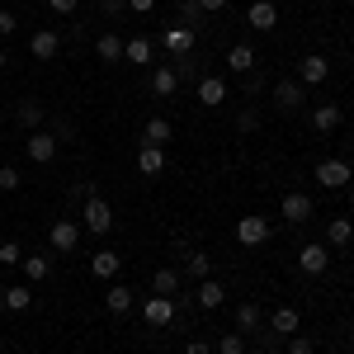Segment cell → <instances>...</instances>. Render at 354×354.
<instances>
[{
	"label": "cell",
	"instance_id": "obj_1",
	"mask_svg": "<svg viewBox=\"0 0 354 354\" xmlns=\"http://www.w3.org/2000/svg\"><path fill=\"white\" fill-rule=\"evenodd\" d=\"M81 227H85V232H95V236H109V232H113V208L100 198V194H95V198H85Z\"/></svg>",
	"mask_w": 354,
	"mask_h": 354
},
{
	"label": "cell",
	"instance_id": "obj_2",
	"mask_svg": "<svg viewBox=\"0 0 354 354\" xmlns=\"http://www.w3.org/2000/svg\"><path fill=\"white\" fill-rule=\"evenodd\" d=\"M350 180H354V165L340 161V156H326V161L317 165V185L322 189H345Z\"/></svg>",
	"mask_w": 354,
	"mask_h": 354
},
{
	"label": "cell",
	"instance_id": "obj_3",
	"mask_svg": "<svg viewBox=\"0 0 354 354\" xmlns=\"http://www.w3.org/2000/svg\"><path fill=\"white\" fill-rule=\"evenodd\" d=\"M298 270L312 274V279H317V274H326V270H330V245H326V241H307V245L298 250Z\"/></svg>",
	"mask_w": 354,
	"mask_h": 354
},
{
	"label": "cell",
	"instance_id": "obj_4",
	"mask_svg": "<svg viewBox=\"0 0 354 354\" xmlns=\"http://www.w3.org/2000/svg\"><path fill=\"white\" fill-rule=\"evenodd\" d=\"M24 151H28V161H33V165H53L57 161V137L38 128V133H28Z\"/></svg>",
	"mask_w": 354,
	"mask_h": 354
},
{
	"label": "cell",
	"instance_id": "obj_5",
	"mask_svg": "<svg viewBox=\"0 0 354 354\" xmlns=\"http://www.w3.org/2000/svg\"><path fill=\"white\" fill-rule=\"evenodd\" d=\"M142 322H147V326H170V322H175V298L151 293V298L142 302Z\"/></svg>",
	"mask_w": 354,
	"mask_h": 354
},
{
	"label": "cell",
	"instance_id": "obj_6",
	"mask_svg": "<svg viewBox=\"0 0 354 354\" xmlns=\"http://www.w3.org/2000/svg\"><path fill=\"white\" fill-rule=\"evenodd\" d=\"M48 241H53V250H57V255H71V250H76V241H81V222H71V218L53 222Z\"/></svg>",
	"mask_w": 354,
	"mask_h": 354
},
{
	"label": "cell",
	"instance_id": "obj_7",
	"mask_svg": "<svg viewBox=\"0 0 354 354\" xmlns=\"http://www.w3.org/2000/svg\"><path fill=\"white\" fill-rule=\"evenodd\" d=\"M28 53H33V62H53V57L62 53V33H57V28H38V33L28 38Z\"/></svg>",
	"mask_w": 354,
	"mask_h": 354
},
{
	"label": "cell",
	"instance_id": "obj_8",
	"mask_svg": "<svg viewBox=\"0 0 354 354\" xmlns=\"http://www.w3.org/2000/svg\"><path fill=\"white\" fill-rule=\"evenodd\" d=\"M326 76H330V62H326L322 53H307V57L298 62V81H302V85H322Z\"/></svg>",
	"mask_w": 354,
	"mask_h": 354
},
{
	"label": "cell",
	"instance_id": "obj_9",
	"mask_svg": "<svg viewBox=\"0 0 354 354\" xmlns=\"http://www.w3.org/2000/svg\"><path fill=\"white\" fill-rule=\"evenodd\" d=\"M270 232H274V227L265 218H241V222H236V241H241V245H265V241H270Z\"/></svg>",
	"mask_w": 354,
	"mask_h": 354
},
{
	"label": "cell",
	"instance_id": "obj_10",
	"mask_svg": "<svg viewBox=\"0 0 354 354\" xmlns=\"http://www.w3.org/2000/svg\"><path fill=\"white\" fill-rule=\"evenodd\" d=\"M274 109L298 113L302 109V81H279L274 85Z\"/></svg>",
	"mask_w": 354,
	"mask_h": 354
},
{
	"label": "cell",
	"instance_id": "obj_11",
	"mask_svg": "<svg viewBox=\"0 0 354 354\" xmlns=\"http://www.w3.org/2000/svg\"><path fill=\"white\" fill-rule=\"evenodd\" d=\"M161 43H165V48H170L175 57H189V53H194V28H185V24H170V28L161 33Z\"/></svg>",
	"mask_w": 354,
	"mask_h": 354
},
{
	"label": "cell",
	"instance_id": "obj_12",
	"mask_svg": "<svg viewBox=\"0 0 354 354\" xmlns=\"http://www.w3.org/2000/svg\"><path fill=\"white\" fill-rule=\"evenodd\" d=\"M340 123H345V109H340V104H330V100L312 109V128H317V133H335Z\"/></svg>",
	"mask_w": 354,
	"mask_h": 354
},
{
	"label": "cell",
	"instance_id": "obj_13",
	"mask_svg": "<svg viewBox=\"0 0 354 354\" xmlns=\"http://www.w3.org/2000/svg\"><path fill=\"white\" fill-rule=\"evenodd\" d=\"M137 170H142L147 180H156V175L165 170V147H147V142H142V151H137Z\"/></svg>",
	"mask_w": 354,
	"mask_h": 354
},
{
	"label": "cell",
	"instance_id": "obj_14",
	"mask_svg": "<svg viewBox=\"0 0 354 354\" xmlns=\"http://www.w3.org/2000/svg\"><path fill=\"white\" fill-rule=\"evenodd\" d=\"M283 218L293 222V227H302V222L312 218V198H307V194H283Z\"/></svg>",
	"mask_w": 354,
	"mask_h": 354
},
{
	"label": "cell",
	"instance_id": "obj_15",
	"mask_svg": "<svg viewBox=\"0 0 354 354\" xmlns=\"http://www.w3.org/2000/svg\"><path fill=\"white\" fill-rule=\"evenodd\" d=\"M118 270H123V255H113V250H95L90 255V274L95 279H118Z\"/></svg>",
	"mask_w": 354,
	"mask_h": 354
},
{
	"label": "cell",
	"instance_id": "obj_16",
	"mask_svg": "<svg viewBox=\"0 0 354 354\" xmlns=\"http://www.w3.org/2000/svg\"><path fill=\"white\" fill-rule=\"evenodd\" d=\"M180 90V76H175V66H151V95L156 100H170Z\"/></svg>",
	"mask_w": 354,
	"mask_h": 354
},
{
	"label": "cell",
	"instance_id": "obj_17",
	"mask_svg": "<svg viewBox=\"0 0 354 354\" xmlns=\"http://www.w3.org/2000/svg\"><path fill=\"white\" fill-rule=\"evenodd\" d=\"M245 19H250V28H265V33H270V28L279 24V10H274V0H255V5L245 10Z\"/></svg>",
	"mask_w": 354,
	"mask_h": 354
},
{
	"label": "cell",
	"instance_id": "obj_18",
	"mask_svg": "<svg viewBox=\"0 0 354 354\" xmlns=\"http://www.w3.org/2000/svg\"><path fill=\"white\" fill-rule=\"evenodd\" d=\"M298 326H302L298 307H279V312L270 317V330H274V335H283V340H288V335H298Z\"/></svg>",
	"mask_w": 354,
	"mask_h": 354
},
{
	"label": "cell",
	"instance_id": "obj_19",
	"mask_svg": "<svg viewBox=\"0 0 354 354\" xmlns=\"http://www.w3.org/2000/svg\"><path fill=\"white\" fill-rule=\"evenodd\" d=\"M227 71H236V76H250V71H255V48H250V43H236V48L227 53Z\"/></svg>",
	"mask_w": 354,
	"mask_h": 354
},
{
	"label": "cell",
	"instance_id": "obj_20",
	"mask_svg": "<svg viewBox=\"0 0 354 354\" xmlns=\"http://www.w3.org/2000/svg\"><path fill=\"white\" fill-rule=\"evenodd\" d=\"M15 118L24 123L28 133H38V128H43V118H48V109H43L38 100H19V104H15Z\"/></svg>",
	"mask_w": 354,
	"mask_h": 354
},
{
	"label": "cell",
	"instance_id": "obj_21",
	"mask_svg": "<svg viewBox=\"0 0 354 354\" xmlns=\"http://www.w3.org/2000/svg\"><path fill=\"white\" fill-rule=\"evenodd\" d=\"M222 302H227V288H222L218 279H198V307H208V312H218Z\"/></svg>",
	"mask_w": 354,
	"mask_h": 354
},
{
	"label": "cell",
	"instance_id": "obj_22",
	"mask_svg": "<svg viewBox=\"0 0 354 354\" xmlns=\"http://www.w3.org/2000/svg\"><path fill=\"white\" fill-rule=\"evenodd\" d=\"M350 241H354V222H350V218H330V222H326V245L345 250Z\"/></svg>",
	"mask_w": 354,
	"mask_h": 354
},
{
	"label": "cell",
	"instance_id": "obj_23",
	"mask_svg": "<svg viewBox=\"0 0 354 354\" xmlns=\"http://www.w3.org/2000/svg\"><path fill=\"white\" fill-rule=\"evenodd\" d=\"M222 100H227V81H222V76H203V81H198V104L213 109V104H222Z\"/></svg>",
	"mask_w": 354,
	"mask_h": 354
},
{
	"label": "cell",
	"instance_id": "obj_24",
	"mask_svg": "<svg viewBox=\"0 0 354 354\" xmlns=\"http://www.w3.org/2000/svg\"><path fill=\"white\" fill-rule=\"evenodd\" d=\"M104 307H109L113 317H128V312H133V288H123V283H109V293H104Z\"/></svg>",
	"mask_w": 354,
	"mask_h": 354
},
{
	"label": "cell",
	"instance_id": "obj_25",
	"mask_svg": "<svg viewBox=\"0 0 354 354\" xmlns=\"http://www.w3.org/2000/svg\"><path fill=\"white\" fill-rule=\"evenodd\" d=\"M95 53H100V62H123V38H118V33H100V38H95Z\"/></svg>",
	"mask_w": 354,
	"mask_h": 354
},
{
	"label": "cell",
	"instance_id": "obj_26",
	"mask_svg": "<svg viewBox=\"0 0 354 354\" xmlns=\"http://www.w3.org/2000/svg\"><path fill=\"white\" fill-rule=\"evenodd\" d=\"M123 57H128L133 66H151V38H142V33L128 38V43H123Z\"/></svg>",
	"mask_w": 354,
	"mask_h": 354
},
{
	"label": "cell",
	"instance_id": "obj_27",
	"mask_svg": "<svg viewBox=\"0 0 354 354\" xmlns=\"http://www.w3.org/2000/svg\"><path fill=\"white\" fill-rule=\"evenodd\" d=\"M5 307H10V312H28V307H33V288H28V283H10V288H5Z\"/></svg>",
	"mask_w": 354,
	"mask_h": 354
},
{
	"label": "cell",
	"instance_id": "obj_28",
	"mask_svg": "<svg viewBox=\"0 0 354 354\" xmlns=\"http://www.w3.org/2000/svg\"><path fill=\"white\" fill-rule=\"evenodd\" d=\"M265 326V312H260V307H255V302H241V307H236V330H260Z\"/></svg>",
	"mask_w": 354,
	"mask_h": 354
},
{
	"label": "cell",
	"instance_id": "obj_29",
	"mask_svg": "<svg viewBox=\"0 0 354 354\" xmlns=\"http://www.w3.org/2000/svg\"><path fill=\"white\" fill-rule=\"evenodd\" d=\"M48 274H53V260H48V255H24V279L28 283H43Z\"/></svg>",
	"mask_w": 354,
	"mask_h": 354
},
{
	"label": "cell",
	"instance_id": "obj_30",
	"mask_svg": "<svg viewBox=\"0 0 354 354\" xmlns=\"http://www.w3.org/2000/svg\"><path fill=\"white\" fill-rule=\"evenodd\" d=\"M151 293L175 298V293H180V270H156V279H151Z\"/></svg>",
	"mask_w": 354,
	"mask_h": 354
},
{
	"label": "cell",
	"instance_id": "obj_31",
	"mask_svg": "<svg viewBox=\"0 0 354 354\" xmlns=\"http://www.w3.org/2000/svg\"><path fill=\"white\" fill-rule=\"evenodd\" d=\"M142 142H147V147H165V142H170V123H165V118H147Z\"/></svg>",
	"mask_w": 354,
	"mask_h": 354
},
{
	"label": "cell",
	"instance_id": "obj_32",
	"mask_svg": "<svg viewBox=\"0 0 354 354\" xmlns=\"http://www.w3.org/2000/svg\"><path fill=\"white\" fill-rule=\"evenodd\" d=\"M185 270H189V279H213V260L203 250H189L185 255Z\"/></svg>",
	"mask_w": 354,
	"mask_h": 354
},
{
	"label": "cell",
	"instance_id": "obj_33",
	"mask_svg": "<svg viewBox=\"0 0 354 354\" xmlns=\"http://www.w3.org/2000/svg\"><path fill=\"white\" fill-rule=\"evenodd\" d=\"M180 24L198 33V24H203V5L198 0H180Z\"/></svg>",
	"mask_w": 354,
	"mask_h": 354
},
{
	"label": "cell",
	"instance_id": "obj_34",
	"mask_svg": "<svg viewBox=\"0 0 354 354\" xmlns=\"http://www.w3.org/2000/svg\"><path fill=\"white\" fill-rule=\"evenodd\" d=\"M218 354H245V335L241 330H227V335L218 340Z\"/></svg>",
	"mask_w": 354,
	"mask_h": 354
},
{
	"label": "cell",
	"instance_id": "obj_35",
	"mask_svg": "<svg viewBox=\"0 0 354 354\" xmlns=\"http://www.w3.org/2000/svg\"><path fill=\"white\" fill-rule=\"evenodd\" d=\"M283 345H288V354H317V340L312 335H288Z\"/></svg>",
	"mask_w": 354,
	"mask_h": 354
},
{
	"label": "cell",
	"instance_id": "obj_36",
	"mask_svg": "<svg viewBox=\"0 0 354 354\" xmlns=\"http://www.w3.org/2000/svg\"><path fill=\"white\" fill-rule=\"evenodd\" d=\"M0 265H24V250H19V241H0Z\"/></svg>",
	"mask_w": 354,
	"mask_h": 354
},
{
	"label": "cell",
	"instance_id": "obj_37",
	"mask_svg": "<svg viewBox=\"0 0 354 354\" xmlns=\"http://www.w3.org/2000/svg\"><path fill=\"white\" fill-rule=\"evenodd\" d=\"M0 189H5V194L19 189V170H15V165H0Z\"/></svg>",
	"mask_w": 354,
	"mask_h": 354
},
{
	"label": "cell",
	"instance_id": "obj_38",
	"mask_svg": "<svg viewBox=\"0 0 354 354\" xmlns=\"http://www.w3.org/2000/svg\"><path fill=\"white\" fill-rule=\"evenodd\" d=\"M236 128H241V133H255V128H260V113H255V109H241V113H236Z\"/></svg>",
	"mask_w": 354,
	"mask_h": 354
},
{
	"label": "cell",
	"instance_id": "obj_39",
	"mask_svg": "<svg viewBox=\"0 0 354 354\" xmlns=\"http://www.w3.org/2000/svg\"><path fill=\"white\" fill-rule=\"evenodd\" d=\"M71 198H95V180H76V185H71Z\"/></svg>",
	"mask_w": 354,
	"mask_h": 354
},
{
	"label": "cell",
	"instance_id": "obj_40",
	"mask_svg": "<svg viewBox=\"0 0 354 354\" xmlns=\"http://www.w3.org/2000/svg\"><path fill=\"white\" fill-rule=\"evenodd\" d=\"M19 28V19H15V10H0V38H10Z\"/></svg>",
	"mask_w": 354,
	"mask_h": 354
},
{
	"label": "cell",
	"instance_id": "obj_41",
	"mask_svg": "<svg viewBox=\"0 0 354 354\" xmlns=\"http://www.w3.org/2000/svg\"><path fill=\"white\" fill-rule=\"evenodd\" d=\"M53 137H57V142H71V123H66V118H57V128H53Z\"/></svg>",
	"mask_w": 354,
	"mask_h": 354
},
{
	"label": "cell",
	"instance_id": "obj_42",
	"mask_svg": "<svg viewBox=\"0 0 354 354\" xmlns=\"http://www.w3.org/2000/svg\"><path fill=\"white\" fill-rule=\"evenodd\" d=\"M48 5H53L57 15H76V0H48Z\"/></svg>",
	"mask_w": 354,
	"mask_h": 354
},
{
	"label": "cell",
	"instance_id": "obj_43",
	"mask_svg": "<svg viewBox=\"0 0 354 354\" xmlns=\"http://www.w3.org/2000/svg\"><path fill=\"white\" fill-rule=\"evenodd\" d=\"M123 10H128V0H104V15H113V19H118Z\"/></svg>",
	"mask_w": 354,
	"mask_h": 354
},
{
	"label": "cell",
	"instance_id": "obj_44",
	"mask_svg": "<svg viewBox=\"0 0 354 354\" xmlns=\"http://www.w3.org/2000/svg\"><path fill=\"white\" fill-rule=\"evenodd\" d=\"M151 5H156V0H128V10H133V15H151Z\"/></svg>",
	"mask_w": 354,
	"mask_h": 354
},
{
	"label": "cell",
	"instance_id": "obj_45",
	"mask_svg": "<svg viewBox=\"0 0 354 354\" xmlns=\"http://www.w3.org/2000/svg\"><path fill=\"white\" fill-rule=\"evenodd\" d=\"M203 5V15H218V10H227V0H198Z\"/></svg>",
	"mask_w": 354,
	"mask_h": 354
},
{
	"label": "cell",
	"instance_id": "obj_46",
	"mask_svg": "<svg viewBox=\"0 0 354 354\" xmlns=\"http://www.w3.org/2000/svg\"><path fill=\"white\" fill-rule=\"evenodd\" d=\"M185 354H208V340H189V345H185Z\"/></svg>",
	"mask_w": 354,
	"mask_h": 354
},
{
	"label": "cell",
	"instance_id": "obj_47",
	"mask_svg": "<svg viewBox=\"0 0 354 354\" xmlns=\"http://www.w3.org/2000/svg\"><path fill=\"white\" fill-rule=\"evenodd\" d=\"M5 66H10V57H5V53H0V71H5Z\"/></svg>",
	"mask_w": 354,
	"mask_h": 354
},
{
	"label": "cell",
	"instance_id": "obj_48",
	"mask_svg": "<svg viewBox=\"0 0 354 354\" xmlns=\"http://www.w3.org/2000/svg\"><path fill=\"white\" fill-rule=\"evenodd\" d=\"M350 203H354V185H350Z\"/></svg>",
	"mask_w": 354,
	"mask_h": 354
},
{
	"label": "cell",
	"instance_id": "obj_49",
	"mask_svg": "<svg viewBox=\"0 0 354 354\" xmlns=\"http://www.w3.org/2000/svg\"><path fill=\"white\" fill-rule=\"evenodd\" d=\"M350 335H354V322H350Z\"/></svg>",
	"mask_w": 354,
	"mask_h": 354
}]
</instances>
